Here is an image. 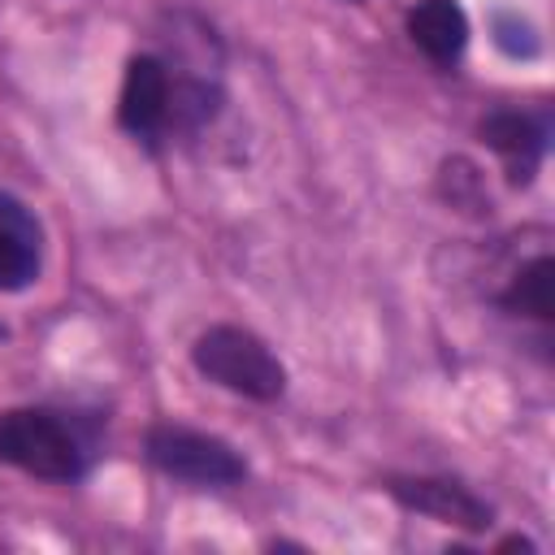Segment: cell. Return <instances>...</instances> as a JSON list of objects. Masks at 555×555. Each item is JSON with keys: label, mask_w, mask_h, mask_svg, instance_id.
I'll return each instance as SVG.
<instances>
[{"label": "cell", "mask_w": 555, "mask_h": 555, "mask_svg": "<svg viewBox=\"0 0 555 555\" xmlns=\"http://www.w3.org/2000/svg\"><path fill=\"white\" fill-rule=\"evenodd\" d=\"M39 278V225L35 217L0 195V291H22Z\"/></svg>", "instance_id": "cell-6"}, {"label": "cell", "mask_w": 555, "mask_h": 555, "mask_svg": "<svg viewBox=\"0 0 555 555\" xmlns=\"http://www.w3.org/2000/svg\"><path fill=\"white\" fill-rule=\"evenodd\" d=\"M408 35L429 61L451 65L468 43V17L455 0H416L408 13Z\"/></svg>", "instance_id": "cell-7"}, {"label": "cell", "mask_w": 555, "mask_h": 555, "mask_svg": "<svg viewBox=\"0 0 555 555\" xmlns=\"http://www.w3.org/2000/svg\"><path fill=\"white\" fill-rule=\"evenodd\" d=\"M503 308L538 317V321L555 317V264H551V256H538L533 264H525L512 278V286L503 291Z\"/></svg>", "instance_id": "cell-9"}, {"label": "cell", "mask_w": 555, "mask_h": 555, "mask_svg": "<svg viewBox=\"0 0 555 555\" xmlns=\"http://www.w3.org/2000/svg\"><path fill=\"white\" fill-rule=\"evenodd\" d=\"M169 87L173 82L156 56H134L121 78V104H117L121 126L139 139H152L169 121Z\"/></svg>", "instance_id": "cell-5"}, {"label": "cell", "mask_w": 555, "mask_h": 555, "mask_svg": "<svg viewBox=\"0 0 555 555\" xmlns=\"http://www.w3.org/2000/svg\"><path fill=\"white\" fill-rule=\"evenodd\" d=\"M494 39H499V48L512 52V56H533V52H538L533 26L520 22V17H512V13H499V17H494Z\"/></svg>", "instance_id": "cell-10"}, {"label": "cell", "mask_w": 555, "mask_h": 555, "mask_svg": "<svg viewBox=\"0 0 555 555\" xmlns=\"http://www.w3.org/2000/svg\"><path fill=\"white\" fill-rule=\"evenodd\" d=\"M481 139L507 160L512 182H529L546 147V130L525 113H490L481 121Z\"/></svg>", "instance_id": "cell-8"}, {"label": "cell", "mask_w": 555, "mask_h": 555, "mask_svg": "<svg viewBox=\"0 0 555 555\" xmlns=\"http://www.w3.org/2000/svg\"><path fill=\"white\" fill-rule=\"evenodd\" d=\"M386 490L412 507V512H425L434 520H447V525H460V529H490V507L455 486V481H442V477H390Z\"/></svg>", "instance_id": "cell-4"}, {"label": "cell", "mask_w": 555, "mask_h": 555, "mask_svg": "<svg viewBox=\"0 0 555 555\" xmlns=\"http://www.w3.org/2000/svg\"><path fill=\"white\" fill-rule=\"evenodd\" d=\"M191 360H195V369L208 382H217V386H225L234 395L260 399V403H269V399H278L286 390L282 360L256 334H247L238 325H212V330H204L195 338V347H191Z\"/></svg>", "instance_id": "cell-2"}, {"label": "cell", "mask_w": 555, "mask_h": 555, "mask_svg": "<svg viewBox=\"0 0 555 555\" xmlns=\"http://www.w3.org/2000/svg\"><path fill=\"white\" fill-rule=\"evenodd\" d=\"M147 460L160 473H169L178 481H195V486H234L247 473V464L238 460V451L230 442L186 429V425H152Z\"/></svg>", "instance_id": "cell-3"}, {"label": "cell", "mask_w": 555, "mask_h": 555, "mask_svg": "<svg viewBox=\"0 0 555 555\" xmlns=\"http://www.w3.org/2000/svg\"><path fill=\"white\" fill-rule=\"evenodd\" d=\"M0 464H13L43 481H74L87 468V451L69 421L39 408H13L0 416Z\"/></svg>", "instance_id": "cell-1"}]
</instances>
